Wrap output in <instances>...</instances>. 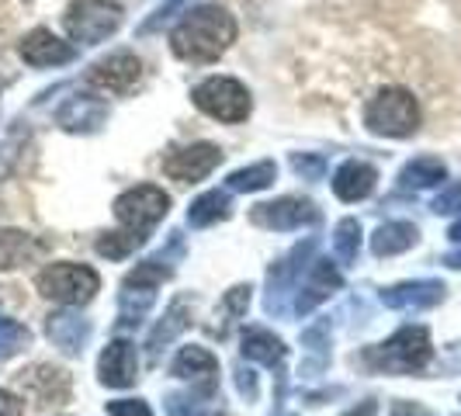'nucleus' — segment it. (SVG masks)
I'll return each mask as SVG.
<instances>
[{"instance_id":"f257e3e1","label":"nucleus","mask_w":461,"mask_h":416,"mask_svg":"<svg viewBox=\"0 0 461 416\" xmlns=\"http://www.w3.org/2000/svg\"><path fill=\"white\" fill-rule=\"evenodd\" d=\"M236 42V18L219 4H202L185 11L170 32V49L185 63H215Z\"/></svg>"},{"instance_id":"f03ea898","label":"nucleus","mask_w":461,"mask_h":416,"mask_svg":"<svg viewBox=\"0 0 461 416\" xmlns=\"http://www.w3.org/2000/svg\"><path fill=\"white\" fill-rule=\"evenodd\" d=\"M430 333L427 326H402L389 340L368 347L361 361L378 375H416L430 361Z\"/></svg>"},{"instance_id":"7ed1b4c3","label":"nucleus","mask_w":461,"mask_h":416,"mask_svg":"<svg viewBox=\"0 0 461 416\" xmlns=\"http://www.w3.org/2000/svg\"><path fill=\"white\" fill-rule=\"evenodd\" d=\"M368 132L385 139H410L420 129V104L406 87H385L365 108Z\"/></svg>"},{"instance_id":"20e7f679","label":"nucleus","mask_w":461,"mask_h":416,"mask_svg":"<svg viewBox=\"0 0 461 416\" xmlns=\"http://www.w3.org/2000/svg\"><path fill=\"white\" fill-rule=\"evenodd\" d=\"M174 271L163 267V257H153V260H142L136 271L122 281V292H118V326L122 330H132L146 320V312L157 302V288Z\"/></svg>"},{"instance_id":"39448f33","label":"nucleus","mask_w":461,"mask_h":416,"mask_svg":"<svg viewBox=\"0 0 461 416\" xmlns=\"http://www.w3.org/2000/svg\"><path fill=\"white\" fill-rule=\"evenodd\" d=\"M122 18L125 11L115 0H73L63 14V24L77 46H97L122 28Z\"/></svg>"},{"instance_id":"423d86ee","label":"nucleus","mask_w":461,"mask_h":416,"mask_svg":"<svg viewBox=\"0 0 461 416\" xmlns=\"http://www.w3.org/2000/svg\"><path fill=\"white\" fill-rule=\"evenodd\" d=\"M191 101H194V108L202 115L215 118V122H230V125L247 122L250 108H254L250 91L232 77H208V80H202L191 91Z\"/></svg>"},{"instance_id":"0eeeda50","label":"nucleus","mask_w":461,"mask_h":416,"mask_svg":"<svg viewBox=\"0 0 461 416\" xmlns=\"http://www.w3.org/2000/svg\"><path fill=\"white\" fill-rule=\"evenodd\" d=\"M35 285L46 299L59 302V305H87L101 288V277L87 264L63 260V264H49L46 271L35 277Z\"/></svg>"},{"instance_id":"6e6552de","label":"nucleus","mask_w":461,"mask_h":416,"mask_svg":"<svg viewBox=\"0 0 461 416\" xmlns=\"http://www.w3.org/2000/svg\"><path fill=\"white\" fill-rule=\"evenodd\" d=\"M170 212V198L163 194V187L157 185H139L125 194H118L115 202V219L132 232H146L160 222L163 215Z\"/></svg>"},{"instance_id":"1a4fd4ad","label":"nucleus","mask_w":461,"mask_h":416,"mask_svg":"<svg viewBox=\"0 0 461 416\" xmlns=\"http://www.w3.org/2000/svg\"><path fill=\"white\" fill-rule=\"evenodd\" d=\"M250 219H254V226H260V230L292 232V230H302V226H316L320 222V208L312 205L309 198H277V202L254 205Z\"/></svg>"},{"instance_id":"9d476101","label":"nucleus","mask_w":461,"mask_h":416,"mask_svg":"<svg viewBox=\"0 0 461 416\" xmlns=\"http://www.w3.org/2000/svg\"><path fill=\"white\" fill-rule=\"evenodd\" d=\"M312 250H316V240H305V243H299L292 254L285 257V260H277L275 267L267 271V312H285V302L281 299L299 288Z\"/></svg>"},{"instance_id":"9b49d317","label":"nucleus","mask_w":461,"mask_h":416,"mask_svg":"<svg viewBox=\"0 0 461 416\" xmlns=\"http://www.w3.org/2000/svg\"><path fill=\"white\" fill-rule=\"evenodd\" d=\"M222 163V149L212 146V142H191V146H181L174 149L167 160H163V174L181 181V185H194L208 177L215 167Z\"/></svg>"},{"instance_id":"f8f14e48","label":"nucleus","mask_w":461,"mask_h":416,"mask_svg":"<svg viewBox=\"0 0 461 416\" xmlns=\"http://www.w3.org/2000/svg\"><path fill=\"white\" fill-rule=\"evenodd\" d=\"M87 80L94 87L108 94H129L142 80V63H139L136 52H112L104 59H97L91 69H87Z\"/></svg>"},{"instance_id":"ddd939ff","label":"nucleus","mask_w":461,"mask_h":416,"mask_svg":"<svg viewBox=\"0 0 461 416\" xmlns=\"http://www.w3.org/2000/svg\"><path fill=\"white\" fill-rule=\"evenodd\" d=\"M340 288H344V275H340L330 260H312V264L305 267V275H302L299 288H295L292 309H295L299 316H309L320 302H326L333 292H340Z\"/></svg>"},{"instance_id":"4468645a","label":"nucleus","mask_w":461,"mask_h":416,"mask_svg":"<svg viewBox=\"0 0 461 416\" xmlns=\"http://www.w3.org/2000/svg\"><path fill=\"white\" fill-rule=\"evenodd\" d=\"M108 122V101L97 94H73L67 104L56 112V125L73 136H91Z\"/></svg>"},{"instance_id":"2eb2a0df","label":"nucleus","mask_w":461,"mask_h":416,"mask_svg":"<svg viewBox=\"0 0 461 416\" xmlns=\"http://www.w3.org/2000/svg\"><path fill=\"white\" fill-rule=\"evenodd\" d=\"M22 59L35 69H49V67H67L77 59V46L73 42H63L59 35H52L49 28H32L22 39Z\"/></svg>"},{"instance_id":"dca6fc26","label":"nucleus","mask_w":461,"mask_h":416,"mask_svg":"<svg viewBox=\"0 0 461 416\" xmlns=\"http://www.w3.org/2000/svg\"><path fill=\"white\" fill-rule=\"evenodd\" d=\"M97 378L101 385L108 389H129L136 385L139 378V354L136 344L129 340H112V344L101 350V361H97Z\"/></svg>"},{"instance_id":"f3484780","label":"nucleus","mask_w":461,"mask_h":416,"mask_svg":"<svg viewBox=\"0 0 461 416\" xmlns=\"http://www.w3.org/2000/svg\"><path fill=\"white\" fill-rule=\"evenodd\" d=\"M18 385L24 389V395L35 402V406H59L69 399V375L59 368H49V365H35V368L18 371Z\"/></svg>"},{"instance_id":"a211bd4d","label":"nucleus","mask_w":461,"mask_h":416,"mask_svg":"<svg viewBox=\"0 0 461 416\" xmlns=\"http://www.w3.org/2000/svg\"><path fill=\"white\" fill-rule=\"evenodd\" d=\"M170 371H174V378L194 382L202 395H212L215 393V385H219V357L198 344L185 347V350L174 357V368Z\"/></svg>"},{"instance_id":"6ab92c4d","label":"nucleus","mask_w":461,"mask_h":416,"mask_svg":"<svg viewBox=\"0 0 461 416\" xmlns=\"http://www.w3.org/2000/svg\"><path fill=\"white\" fill-rule=\"evenodd\" d=\"M444 281H402L382 288V305L389 309H434L444 302Z\"/></svg>"},{"instance_id":"aec40b11","label":"nucleus","mask_w":461,"mask_h":416,"mask_svg":"<svg viewBox=\"0 0 461 416\" xmlns=\"http://www.w3.org/2000/svg\"><path fill=\"white\" fill-rule=\"evenodd\" d=\"M49 254V243L22 230H0V271H18Z\"/></svg>"},{"instance_id":"412c9836","label":"nucleus","mask_w":461,"mask_h":416,"mask_svg":"<svg viewBox=\"0 0 461 416\" xmlns=\"http://www.w3.org/2000/svg\"><path fill=\"white\" fill-rule=\"evenodd\" d=\"M46 333L63 354L77 357V354H84V347L91 340V320H84L80 312H52L46 320Z\"/></svg>"},{"instance_id":"4be33fe9","label":"nucleus","mask_w":461,"mask_h":416,"mask_svg":"<svg viewBox=\"0 0 461 416\" xmlns=\"http://www.w3.org/2000/svg\"><path fill=\"white\" fill-rule=\"evenodd\" d=\"M378 181V170L365 160H347L337 174H333V194L340 202H365Z\"/></svg>"},{"instance_id":"5701e85b","label":"nucleus","mask_w":461,"mask_h":416,"mask_svg":"<svg viewBox=\"0 0 461 416\" xmlns=\"http://www.w3.org/2000/svg\"><path fill=\"white\" fill-rule=\"evenodd\" d=\"M187 323H191V302H187L185 295H181V299H174L170 305H167L163 320L157 323V330L149 333V344H146V347H149V361H153V365L160 361V350H163V347L170 344V340H177V337L185 333Z\"/></svg>"},{"instance_id":"b1692460","label":"nucleus","mask_w":461,"mask_h":416,"mask_svg":"<svg viewBox=\"0 0 461 416\" xmlns=\"http://www.w3.org/2000/svg\"><path fill=\"white\" fill-rule=\"evenodd\" d=\"M420 240V230L413 222H382L375 236H371V254L375 257H395L406 254L410 247H416Z\"/></svg>"},{"instance_id":"393cba45","label":"nucleus","mask_w":461,"mask_h":416,"mask_svg":"<svg viewBox=\"0 0 461 416\" xmlns=\"http://www.w3.org/2000/svg\"><path fill=\"white\" fill-rule=\"evenodd\" d=\"M440 181H447V167L440 157H416L399 170L402 191H427V187H438Z\"/></svg>"},{"instance_id":"a878e982","label":"nucleus","mask_w":461,"mask_h":416,"mask_svg":"<svg viewBox=\"0 0 461 416\" xmlns=\"http://www.w3.org/2000/svg\"><path fill=\"white\" fill-rule=\"evenodd\" d=\"M243 357L247 361H257V365H281L285 361V354H288V347H285V340L281 337H275L271 330H260V326H254V330H247L243 333Z\"/></svg>"},{"instance_id":"bb28decb","label":"nucleus","mask_w":461,"mask_h":416,"mask_svg":"<svg viewBox=\"0 0 461 416\" xmlns=\"http://www.w3.org/2000/svg\"><path fill=\"white\" fill-rule=\"evenodd\" d=\"M230 219V194L226 191H205L202 198H194L191 208H187V222L194 230H205V226H215Z\"/></svg>"},{"instance_id":"cd10ccee","label":"nucleus","mask_w":461,"mask_h":416,"mask_svg":"<svg viewBox=\"0 0 461 416\" xmlns=\"http://www.w3.org/2000/svg\"><path fill=\"white\" fill-rule=\"evenodd\" d=\"M275 181H277L275 160H260V163L243 167V170H232L230 177H226V187H230V191H240V194H254V191L271 187Z\"/></svg>"},{"instance_id":"c85d7f7f","label":"nucleus","mask_w":461,"mask_h":416,"mask_svg":"<svg viewBox=\"0 0 461 416\" xmlns=\"http://www.w3.org/2000/svg\"><path fill=\"white\" fill-rule=\"evenodd\" d=\"M302 347H305V354H309L305 371H309V375H320V371L330 365V326L326 323L309 326V330L302 333Z\"/></svg>"},{"instance_id":"c756f323","label":"nucleus","mask_w":461,"mask_h":416,"mask_svg":"<svg viewBox=\"0 0 461 416\" xmlns=\"http://www.w3.org/2000/svg\"><path fill=\"white\" fill-rule=\"evenodd\" d=\"M333 250L340 257V264H354L361 250V222L357 219H340L333 230Z\"/></svg>"},{"instance_id":"7c9ffc66","label":"nucleus","mask_w":461,"mask_h":416,"mask_svg":"<svg viewBox=\"0 0 461 416\" xmlns=\"http://www.w3.org/2000/svg\"><path fill=\"white\" fill-rule=\"evenodd\" d=\"M142 240H146V236H142V232H132V230L104 232V236L97 240V254L108 257V260H125L136 247H142Z\"/></svg>"},{"instance_id":"2f4dec72","label":"nucleus","mask_w":461,"mask_h":416,"mask_svg":"<svg viewBox=\"0 0 461 416\" xmlns=\"http://www.w3.org/2000/svg\"><path fill=\"white\" fill-rule=\"evenodd\" d=\"M28 344H32V330L22 326L18 320L0 316V361H7V357H14V354H22Z\"/></svg>"},{"instance_id":"473e14b6","label":"nucleus","mask_w":461,"mask_h":416,"mask_svg":"<svg viewBox=\"0 0 461 416\" xmlns=\"http://www.w3.org/2000/svg\"><path fill=\"white\" fill-rule=\"evenodd\" d=\"M250 285H236L226 292V299H222V312H226V323H236L243 312H247V305H250Z\"/></svg>"},{"instance_id":"72a5a7b5","label":"nucleus","mask_w":461,"mask_h":416,"mask_svg":"<svg viewBox=\"0 0 461 416\" xmlns=\"http://www.w3.org/2000/svg\"><path fill=\"white\" fill-rule=\"evenodd\" d=\"M292 170L299 174L302 181H320L326 174V160L316 157V153H295L292 157Z\"/></svg>"},{"instance_id":"f704fd0d","label":"nucleus","mask_w":461,"mask_h":416,"mask_svg":"<svg viewBox=\"0 0 461 416\" xmlns=\"http://www.w3.org/2000/svg\"><path fill=\"white\" fill-rule=\"evenodd\" d=\"M430 208H434L438 215H455V212H461V181H455L451 187H444Z\"/></svg>"},{"instance_id":"c9c22d12","label":"nucleus","mask_w":461,"mask_h":416,"mask_svg":"<svg viewBox=\"0 0 461 416\" xmlns=\"http://www.w3.org/2000/svg\"><path fill=\"white\" fill-rule=\"evenodd\" d=\"M202 406L205 402H198L191 395H167V413L170 416H202Z\"/></svg>"},{"instance_id":"e433bc0d","label":"nucleus","mask_w":461,"mask_h":416,"mask_svg":"<svg viewBox=\"0 0 461 416\" xmlns=\"http://www.w3.org/2000/svg\"><path fill=\"white\" fill-rule=\"evenodd\" d=\"M108 416H153L142 399H115L108 402Z\"/></svg>"},{"instance_id":"4c0bfd02","label":"nucleus","mask_w":461,"mask_h":416,"mask_svg":"<svg viewBox=\"0 0 461 416\" xmlns=\"http://www.w3.org/2000/svg\"><path fill=\"white\" fill-rule=\"evenodd\" d=\"M181 4H185V0H167V4H163L160 11H157V14L149 18V22L142 24V28H139V35H149V32H157L160 24H167V22H170V18H174V11H177Z\"/></svg>"},{"instance_id":"58836bf2","label":"nucleus","mask_w":461,"mask_h":416,"mask_svg":"<svg viewBox=\"0 0 461 416\" xmlns=\"http://www.w3.org/2000/svg\"><path fill=\"white\" fill-rule=\"evenodd\" d=\"M236 385H240V393L247 395V399H257V378H254V371L250 368H236Z\"/></svg>"},{"instance_id":"ea45409f","label":"nucleus","mask_w":461,"mask_h":416,"mask_svg":"<svg viewBox=\"0 0 461 416\" xmlns=\"http://www.w3.org/2000/svg\"><path fill=\"white\" fill-rule=\"evenodd\" d=\"M0 416H24L22 399L14 393H7V389H0Z\"/></svg>"},{"instance_id":"a19ab883","label":"nucleus","mask_w":461,"mask_h":416,"mask_svg":"<svg viewBox=\"0 0 461 416\" xmlns=\"http://www.w3.org/2000/svg\"><path fill=\"white\" fill-rule=\"evenodd\" d=\"M389 416H427V410L420 402H410V399H395Z\"/></svg>"},{"instance_id":"79ce46f5","label":"nucleus","mask_w":461,"mask_h":416,"mask_svg":"<svg viewBox=\"0 0 461 416\" xmlns=\"http://www.w3.org/2000/svg\"><path fill=\"white\" fill-rule=\"evenodd\" d=\"M344 416H378V406H375V399H365L361 406H354V410H347Z\"/></svg>"},{"instance_id":"37998d69","label":"nucleus","mask_w":461,"mask_h":416,"mask_svg":"<svg viewBox=\"0 0 461 416\" xmlns=\"http://www.w3.org/2000/svg\"><path fill=\"white\" fill-rule=\"evenodd\" d=\"M444 264H447V267H455V271H461V250H455V254L444 257Z\"/></svg>"},{"instance_id":"c03bdc74","label":"nucleus","mask_w":461,"mask_h":416,"mask_svg":"<svg viewBox=\"0 0 461 416\" xmlns=\"http://www.w3.org/2000/svg\"><path fill=\"white\" fill-rule=\"evenodd\" d=\"M447 240H451V243H461V219L447 230Z\"/></svg>"},{"instance_id":"a18cd8bd","label":"nucleus","mask_w":461,"mask_h":416,"mask_svg":"<svg viewBox=\"0 0 461 416\" xmlns=\"http://www.w3.org/2000/svg\"><path fill=\"white\" fill-rule=\"evenodd\" d=\"M219 416H222V413H219Z\"/></svg>"}]
</instances>
